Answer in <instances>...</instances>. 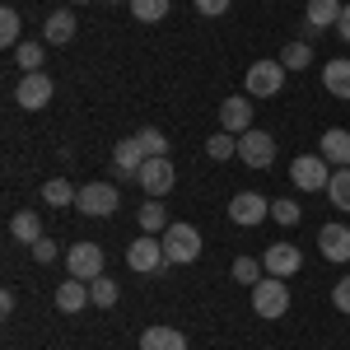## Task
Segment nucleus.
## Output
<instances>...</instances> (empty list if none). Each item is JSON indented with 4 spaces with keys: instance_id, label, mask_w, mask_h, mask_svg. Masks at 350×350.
Masks as SVG:
<instances>
[{
    "instance_id": "3",
    "label": "nucleus",
    "mask_w": 350,
    "mask_h": 350,
    "mask_svg": "<svg viewBox=\"0 0 350 350\" xmlns=\"http://www.w3.org/2000/svg\"><path fill=\"white\" fill-rule=\"evenodd\" d=\"M126 267H131L135 275H159V271L168 267V257H163V239L140 234V239L126 247Z\"/></svg>"
},
{
    "instance_id": "21",
    "label": "nucleus",
    "mask_w": 350,
    "mask_h": 350,
    "mask_svg": "<svg viewBox=\"0 0 350 350\" xmlns=\"http://www.w3.org/2000/svg\"><path fill=\"white\" fill-rule=\"evenodd\" d=\"M150 159L145 154V145H140V135H126V140H117V150H112V163L117 168H131V173H140V163Z\"/></svg>"
},
{
    "instance_id": "22",
    "label": "nucleus",
    "mask_w": 350,
    "mask_h": 350,
    "mask_svg": "<svg viewBox=\"0 0 350 350\" xmlns=\"http://www.w3.org/2000/svg\"><path fill=\"white\" fill-rule=\"evenodd\" d=\"M10 234H14L19 243H28V247H33L38 239H47V234H42V219L33 215V211H19V215H10Z\"/></svg>"
},
{
    "instance_id": "39",
    "label": "nucleus",
    "mask_w": 350,
    "mask_h": 350,
    "mask_svg": "<svg viewBox=\"0 0 350 350\" xmlns=\"http://www.w3.org/2000/svg\"><path fill=\"white\" fill-rule=\"evenodd\" d=\"M336 33H341V38H346V42H350V5H346V10H341V24H336Z\"/></svg>"
},
{
    "instance_id": "38",
    "label": "nucleus",
    "mask_w": 350,
    "mask_h": 350,
    "mask_svg": "<svg viewBox=\"0 0 350 350\" xmlns=\"http://www.w3.org/2000/svg\"><path fill=\"white\" fill-rule=\"evenodd\" d=\"M0 313H5V318L14 313V290H5V295H0Z\"/></svg>"
},
{
    "instance_id": "34",
    "label": "nucleus",
    "mask_w": 350,
    "mask_h": 350,
    "mask_svg": "<svg viewBox=\"0 0 350 350\" xmlns=\"http://www.w3.org/2000/svg\"><path fill=\"white\" fill-rule=\"evenodd\" d=\"M271 219H275V224H285V229H295L299 219H304V211H299L295 201H271Z\"/></svg>"
},
{
    "instance_id": "18",
    "label": "nucleus",
    "mask_w": 350,
    "mask_h": 350,
    "mask_svg": "<svg viewBox=\"0 0 350 350\" xmlns=\"http://www.w3.org/2000/svg\"><path fill=\"white\" fill-rule=\"evenodd\" d=\"M140 350H187V336L178 327H145L140 332Z\"/></svg>"
},
{
    "instance_id": "9",
    "label": "nucleus",
    "mask_w": 350,
    "mask_h": 350,
    "mask_svg": "<svg viewBox=\"0 0 350 350\" xmlns=\"http://www.w3.org/2000/svg\"><path fill=\"white\" fill-rule=\"evenodd\" d=\"M239 159L247 163V168H271L275 163V140H271L267 131H243L239 135Z\"/></svg>"
},
{
    "instance_id": "29",
    "label": "nucleus",
    "mask_w": 350,
    "mask_h": 350,
    "mask_svg": "<svg viewBox=\"0 0 350 350\" xmlns=\"http://www.w3.org/2000/svg\"><path fill=\"white\" fill-rule=\"evenodd\" d=\"M206 154H211V159H215V163L234 159V154H239V135H229V131L211 135V140H206Z\"/></svg>"
},
{
    "instance_id": "37",
    "label": "nucleus",
    "mask_w": 350,
    "mask_h": 350,
    "mask_svg": "<svg viewBox=\"0 0 350 350\" xmlns=\"http://www.w3.org/2000/svg\"><path fill=\"white\" fill-rule=\"evenodd\" d=\"M229 5H234V0H196V10H201L206 19H215V14H224Z\"/></svg>"
},
{
    "instance_id": "8",
    "label": "nucleus",
    "mask_w": 350,
    "mask_h": 350,
    "mask_svg": "<svg viewBox=\"0 0 350 350\" xmlns=\"http://www.w3.org/2000/svg\"><path fill=\"white\" fill-rule=\"evenodd\" d=\"M285 84V66L280 61H252L247 66V94L252 98H275Z\"/></svg>"
},
{
    "instance_id": "7",
    "label": "nucleus",
    "mask_w": 350,
    "mask_h": 350,
    "mask_svg": "<svg viewBox=\"0 0 350 350\" xmlns=\"http://www.w3.org/2000/svg\"><path fill=\"white\" fill-rule=\"evenodd\" d=\"M135 183H140V191H145V196L163 201V196L173 191V183H178V173H173V163H168V154H163V159H145V163H140Z\"/></svg>"
},
{
    "instance_id": "41",
    "label": "nucleus",
    "mask_w": 350,
    "mask_h": 350,
    "mask_svg": "<svg viewBox=\"0 0 350 350\" xmlns=\"http://www.w3.org/2000/svg\"><path fill=\"white\" fill-rule=\"evenodd\" d=\"M70 5H89V0H70Z\"/></svg>"
},
{
    "instance_id": "35",
    "label": "nucleus",
    "mask_w": 350,
    "mask_h": 350,
    "mask_svg": "<svg viewBox=\"0 0 350 350\" xmlns=\"http://www.w3.org/2000/svg\"><path fill=\"white\" fill-rule=\"evenodd\" d=\"M28 252H33V262H38V267H52L56 257H61V247H56L52 239H38L33 247H28Z\"/></svg>"
},
{
    "instance_id": "6",
    "label": "nucleus",
    "mask_w": 350,
    "mask_h": 350,
    "mask_svg": "<svg viewBox=\"0 0 350 350\" xmlns=\"http://www.w3.org/2000/svg\"><path fill=\"white\" fill-rule=\"evenodd\" d=\"M75 206L94 219H108V215H117V206H122V191L112 187V183H84Z\"/></svg>"
},
{
    "instance_id": "33",
    "label": "nucleus",
    "mask_w": 350,
    "mask_h": 350,
    "mask_svg": "<svg viewBox=\"0 0 350 350\" xmlns=\"http://www.w3.org/2000/svg\"><path fill=\"white\" fill-rule=\"evenodd\" d=\"M135 135H140V145H145L150 159H163V154H168V140H163L159 126H145V131H135Z\"/></svg>"
},
{
    "instance_id": "11",
    "label": "nucleus",
    "mask_w": 350,
    "mask_h": 350,
    "mask_svg": "<svg viewBox=\"0 0 350 350\" xmlns=\"http://www.w3.org/2000/svg\"><path fill=\"white\" fill-rule=\"evenodd\" d=\"M66 271H70L75 280L103 275V247H98V243H75V247L66 252Z\"/></svg>"
},
{
    "instance_id": "15",
    "label": "nucleus",
    "mask_w": 350,
    "mask_h": 350,
    "mask_svg": "<svg viewBox=\"0 0 350 350\" xmlns=\"http://www.w3.org/2000/svg\"><path fill=\"white\" fill-rule=\"evenodd\" d=\"M318 247L327 262H350V229L346 224H323L318 229Z\"/></svg>"
},
{
    "instance_id": "20",
    "label": "nucleus",
    "mask_w": 350,
    "mask_h": 350,
    "mask_svg": "<svg viewBox=\"0 0 350 350\" xmlns=\"http://www.w3.org/2000/svg\"><path fill=\"white\" fill-rule=\"evenodd\" d=\"M75 14L70 10H56V14H47V28H42V42H52V47H66L70 38H75Z\"/></svg>"
},
{
    "instance_id": "14",
    "label": "nucleus",
    "mask_w": 350,
    "mask_h": 350,
    "mask_svg": "<svg viewBox=\"0 0 350 350\" xmlns=\"http://www.w3.org/2000/svg\"><path fill=\"white\" fill-rule=\"evenodd\" d=\"M219 126L229 135L252 131V98H224V103H219Z\"/></svg>"
},
{
    "instance_id": "27",
    "label": "nucleus",
    "mask_w": 350,
    "mask_h": 350,
    "mask_svg": "<svg viewBox=\"0 0 350 350\" xmlns=\"http://www.w3.org/2000/svg\"><path fill=\"white\" fill-rule=\"evenodd\" d=\"M42 47H47V42H19V47H14V66H19L24 75L42 70Z\"/></svg>"
},
{
    "instance_id": "5",
    "label": "nucleus",
    "mask_w": 350,
    "mask_h": 350,
    "mask_svg": "<svg viewBox=\"0 0 350 350\" xmlns=\"http://www.w3.org/2000/svg\"><path fill=\"white\" fill-rule=\"evenodd\" d=\"M56 84L52 75H42V70H33V75H19V84H14V103L24 112H42L47 103H52Z\"/></svg>"
},
{
    "instance_id": "10",
    "label": "nucleus",
    "mask_w": 350,
    "mask_h": 350,
    "mask_svg": "<svg viewBox=\"0 0 350 350\" xmlns=\"http://www.w3.org/2000/svg\"><path fill=\"white\" fill-rule=\"evenodd\" d=\"M229 219L243 224V229H257L262 219H271V201L257 196V191H239V196L229 201Z\"/></svg>"
},
{
    "instance_id": "30",
    "label": "nucleus",
    "mask_w": 350,
    "mask_h": 350,
    "mask_svg": "<svg viewBox=\"0 0 350 350\" xmlns=\"http://www.w3.org/2000/svg\"><path fill=\"white\" fill-rule=\"evenodd\" d=\"M131 14L140 24H159L168 19V0H131Z\"/></svg>"
},
{
    "instance_id": "17",
    "label": "nucleus",
    "mask_w": 350,
    "mask_h": 350,
    "mask_svg": "<svg viewBox=\"0 0 350 350\" xmlns=\"http://www.w3.org/2000/svg\"><path fill=\"white\" fill-rule=\"evenodd\" d=\"M84 304H94L89 280H75V275H70V280H61V285H56V308H61V313H80Z\"/></svg>"
},
{
    "instance_id": "23",
    "label": "nucleus",
    "mask_w": 350,
    "mask_h": 350,
    "mask_svg": "<svg viewBox=\"0 0 350 350\" xmlns=\"http://www.w3.org/2000/svg\"><path fill=\"white\" fill-rule=\"evenodd\" d=\"M42 201L47 206H75L80 201V187H70V178H47L42 183Z\"/></svg>"
},
{
    "instance_id": "25",
    "label": "nucleus",
    "mask_w": 350,
    "mask_h": 350,
    "mask_svg": "<svg viewBox=\"0 0 350 350\" xmlns=\"http://www.w3.org/2000/svg\"><path fill=\"white\" fill-rule=\"evenodd\" d=\"M140 229H145V234H163V229H168V211H163V201L150 196V201L140 206Z\"/></svg>"
},
{
    "instance_id": "2",
    "label": "nucleus",
    "mask_w": 350,
    "mask_h": 350,
    "mask_svg": "<svg viewBox=\"0 0 350 350\" xmlns=\"http://www.w3.org/2000/svg\"><path fill=\"white\" fill-rule=\"evenodd\" d=\"M163 257H168V267H191L201 257V234L191 224H168L163 229Z\"/></svg>"
},
{
    "instance_id": "16",
    "label": "nucleus",
    "mask_w": 350,
    "mask_h": 350,
    "mask_svg": "<svg viewBox=\"0 0 350 350\" xmlns=\"http://www.w3.org/2000/svg\"><path fill=\"white\" fill-rule=\"evenodd\" d=\"M323 89L332 94V98L350 103V61H346V56H336V61H327V66H323Z\"/></svg>"
},
{
    "instance_id": "24",
    "label": "nucleus",
    "mask_w": 350,
    "mask_h": 350,
    "mask_svg": "<svg viewBox=\"0 0 350 350\" xmlns=\"http://www.w3.org/2000/svg\"><path fill=\"white\" fill-rule=\"evenodd\" d=\"M280 66L285 70H304V66H313V42H285V52H280Z\"/></svg>"
},
{
    "instance_id": "1",
    "label": "nucleus",
    "mask_w": 350,
    "mask_h": 350,
    "mask_svg": "<svg viewBox=\"0 0 350 350\" xmlns=\"http://www.w3.org/2000/svg\"><path fill=\"white\" fill-rule=\"evenodd\" d=\"M252 313L257 318H285L290 313V285L280 275H262L252 285Z\"/></svg>"
},
{
    "instance_id": "32",
    "label": "nucleus",
    "mask_w": 350,
    "mask_h": 350,
    "mask_svg": "<svg viewBox=\"0 0 350 350\" xmlns=\"http://www.w3.org/2000/svg\"><path fill=\"white\" fill-rule=\"evenodd\" d=\"M262 275H267V267H262L257 257H234V280H239V285H257Z\"/></svg>"
},
{
    "instance_id": "13",
    "label": "nucleus",
    "mask_w": 350,
    "mask_h": 350,
    "mask_svg": "<svg viewBox=\"0 0 350 350\" xmlns=\"http://www.w3.org/2000/svg\"><path fill=\"white\" fill-rule=\"evenodd\" d=\"M318 154H323L332 168H350V131H341V126H327L323 140H318Z\"/></svg>"
},
{
    "instance_id": "31",
    "label": "nucleus",
    "mask_w": 350,
    "mask_h": 350,
    "mask_svg": "<svg viewBox=\"0 0 350 350\" xmlns=\"http://www.w3.org/2000/svg\"><path fill=\"white\" fill-rule=\"evenodd\" d=\"M89 295H94V308H112V304H117V280L94 275V280H89Z\"/></svg>"
},
{
    "instance_id": "40",
    "label": "nucleus",
    "mask_w": 350,
    "mask_h": 350,
    "mask_svg": "<svg viewBox=\"0 0 350 350\" xmlns=\"http://www.w3.org/2000/svg\"><path fill=\"white\" fill-rule=\"evenodd\" d=\"M108 5H131V0H108Z\"/></svg>"
},
{
    "instance_id": "4",
    "label": "nucleus",
    "mask_w": 350,
    "mask_h": 350,
    "mask_svg": "<svg viewBox=\"0 0 350 350\" xmlns=\"http://www.w3.org/2000/svg\"><path fill=\"white\" fill-rule=\"evenodd\" d=\"M332 173H336V168H332L323 154H299V159L290 163V178H295L299 191H327Z\"/></svg>"
},
{
    "instance_id": "36",
    "label": "nucleus",
    "mask_w": 350,
    "mask_h": 350,
    "mask_svg": "<svg viewBox=\"0 0 350 350\" xmlns=\"http://www.w3.org/2000/svg\"><path fill=\"white\" fill-rule=\"evenodd\" d=\"M332 304H336V313H350V275L336 280V290H332Z\"/></svg>"
},
{
    "instance_id": "19",
    "label": "nucleus",
    "mask_w": 350,
    "mask_h": 350,
    "mask_svg": "<svg viewBox=\"0 0 350 350\" xmlns=\"http://www.w3.org/2000/svg\"><path fill=\"white\" fill-rule=\"evenodd\" d=\"M341 10H346L341 0H308L304 19H308V28H318V33H323V28H336V24H341Z\"/></svg>"
},
{
    "instance_id": "12",
    "label": "nucleus",
    "mask_w": 350,
    "mask_h": 350,
    "mask_svg": "<svg viewBox=\"0 0 350 350\" xmlns=\"http://www.w3.org/2000/svg\"><path fill=\"white\" fill-rule=\"evenodd\" d=\"M262 267H267V275H280V280H290V275L304 267V257H299L295 243H271L267 257H262Z\"/></svg>"
},
{
    "instance_id": "26",
    "label": "nucleus",
    "mask_w": 350,
    "mask_h": 350,
    "mask_svg": "<svg viewBox=\"0 0 350 350\" xmlns=\"http://www.w3.org/2000/svg\"><path fill=\"white\" fill-rule=\"evenodd\" d=\"M19 10H10V5H5V10H0V47H10V52H14V47H19V42H24V38H19Z\"/></svg>"
},
{
    "instance_id": "28",
    "label": "nucleus",
    "mask_w": 350,
    "mask_h": 350,
    "mask_svg": "<svg viewBox=\"0 0 350 350\" xmlns=\"http://www.w3.org/2000/svg\"><path fill=\"white\" fill-rule=\"evenodd\" d=\"M327 196H332V206H336V211H350V168H336V173H332Z\"/></svg>"
}]
</instances>
